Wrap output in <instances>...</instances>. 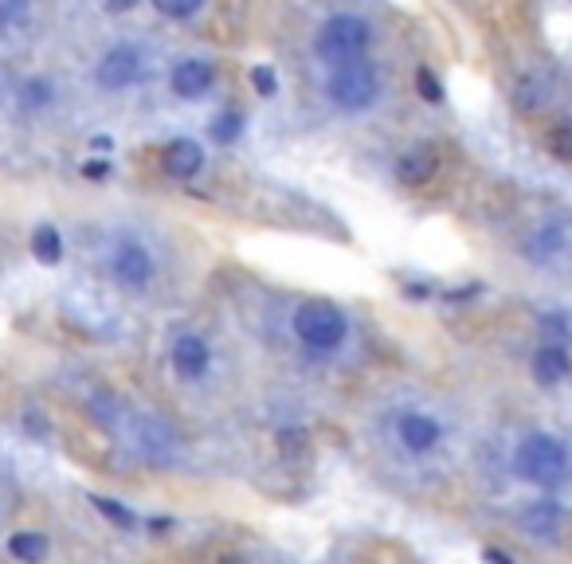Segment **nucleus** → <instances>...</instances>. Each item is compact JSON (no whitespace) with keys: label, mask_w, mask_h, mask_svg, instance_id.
I'll return each mask as SVG.
<instances>
[{"label":"nucleus","mask_w":572,"mask_h":564,"mask_svg":"<svg viewBox=\"0 0 572 564\" xmlns=\"http://www.w3.org/2000/svg\"><path fill=\"white\" fill-rule=\"evenodd\" d=\"M514 470L525 482H533L541 490H553L569 478V451L553 435H529L514 455Z\"/></svg>","instance_id":"1"},{"label":"nucleus","mask_w":572,"mask_h":564,"mask_svg":"<svg viewBox=\"0 0 572 564\" xmlns=\"http://www.w3.org/2000/svg\"><path fill=\"white\" fill-rule=\"evenodd\" d=\"M369 40H373V32L361 16H334V20L322 24L314 47L330 67H337V63H349V59H361Z\"/></svg>","instance_id":"2"},{"label":"nucleus","mask_w":572,"mask_h":564,"mask_svg":"<svg viewBox=\"0 0 572 564\" xmlns=\"http://www.w3.org/2000/svg\"><path fill=\"white\" fill-rule=\"evenodd\" d=\"M377 94H381V79H377V71L365 59H349V63H337L334 67L330 98L341 110H365V106H373Z\"/></svg>","instance_id":"3"},{"label":"nucleus","mask_w":572,"mask_h":564,"mask_svg":"<svg viewBox=\"0 0 572 564\" xmlns=\"http://www.w3.org/2000/svg\"><path fill=\"white\" fill-rule=\"evenodd\" d=\"M294 329H298L302 345H310L314 353H334L345 341V314L330 302H306L294 318Z\"/></svg>","instance_id":"4"},{"label":"nucleus","mask_w":572,"mask_h":564,"mask_svg":"<svg viewBox=\"0 0 572 564\" xmlns=\"http://www.w3.org/2000/svg\"><path fill=\"white\" fill-rule=\"evenodd\" d=\"M138 75H142V55H138V47H114V51H106V59L98 63V83H102L106 91H122V87L138 83Z\"/></svg>","instance_id":"5"},{"label":"nucleus","mask_w":572,"mask_h":564,"mask_svg":"<svg viewBox=\"0 0 572 564\" xmlns=\"http://www.w3.org/2000/svg\"><path fill=\"white\" fill-rule=\"evenodd\" d=\"M110 271H114V279L122 282V286L142 290L145 282L153 279V259H149V251H145L142 243H118L114 259H110Z\"/></svg>","instance_id":"6"},{"label":"nucleus","mask_w":572,"mask_h":564,"mask_svg":"<svg viewBox=\"0 0 572 564\" xmlns=\"http://www.w3.org/2000/svg\"><path fill=\"white\" fill-rule=\"evenodd\" d=\"M212 79H216V67L208 59H185L173 67V91L181 98H200L212 87Z\"/></svg>","instance_id":"7"},{"label":"nucleus","mask_w":572,"mask_h":564,"mask_svg":"<svg viewBox=\"0 0 572 564\" xmlns=\"http://www.w3.org/2000/svg\"><path fill=\"white\" fill-rule=\"evenodd\" d=\"M435 169H439V157H435V145H412L404 157H400V165H396V173H400V181L404 185H424L435 177Z\"/></svg>","instance_id":"8"},{"label":"nucleus","mask_w":572,"mask_h":564,"mask_svg":"<svg viewBox=\"0 0 572 564\" xmlns=\"http://www.w3.org/2000/svg\"><path fill=\"white\" fill-rule=\"evenodd\" d=\"M200 161H204V153H200V145L189 138H177L165 149V173H169V177L189 181V177L200 173Z\"/></svg>","instance_id":"9"},{"label":"nucleus","mask_w":572,"mask_h":564,"mask_svg":"<svg viewBox=\"0 0 572 564\" xmlns=\"http://www.w3.org/2000/svg\"><path fill=\"white\" fill-rule=\"evenodd\" d=\"M173 369L185 376V380L204 376V369H208V345L200 337H181L173 345Z\"/></svg>","instance_id":"10"},{"label":"nucleus","mask_w":572,"mask_h":564,"mask_svg":"<svg viewBox=\"0 0 572 564\" xmlns=\"http://www.w3.org/2000/svg\"><path fill=\"white\" fill-rule=\"evenodd\" d=\"M569 373H572V361L561 345H545V349H537V357H533V376H537L541 384H561Z\"/></svg>","instance_id":"11"},{"label":"nucleus","mask_w":572,"mask_h":564,"mask_svg":"<svg viewBox=\"0 0 572 564\" xmlns=\"http://www.w3.org/2000/svg\"><path fill=\"white\" fill-rule=\"evenodd\" d=\"M400 439H404V447L408 451H431L435 443H439V423L431 420V416H404L400 420Z\"/></svg>","instance_id":"12"},{"label":"nucleus","mask_w":572,"mask_h":564,"mask_svg":"<svg viewBox=\"0 0 572 564\" xmlns=\"http://www.w3.org/2000/svg\"><path fill=\"white\" fill-rule=\"evenodd\" d=\"M8 553L16 561H44L48 557V541H44V533H16L8 541Z\"/></svg>","instance_id":"13"},{"label":"nucleus","mask_w":572,"mask_h":564,"mask_svg":"<svg viewBox=\"0 0 572 564\" xmlns=\"http://www.w3.org/2000/svg\"><path fill=\"white\" fill-rule=\"evenodd\" d=\"M32 251H36L40 263H59L63 259V239H59V232L51 224H44V228H36V235H32Z\"/></svg>","instance_id":"14"},{"label":"nucleus","mask_w":572,"mask_h":564,"mask_svg":"<svg viewBox=\"0 0 572 564\" xmlns=\"http://www.w3.org/2000/svg\"><path fill=\"white\" fill-rule=\"evenodd\" d=\"M28 20H32V12H28V0H0V32H4V36L20 32Z\"/></svg>","instance_id":"15"},{"label":"nucleus","mask_w":572,"mask_h":564,"mask_svg":"<svg viewBox=\"0 0 572 564\" xmlns=\"http://www.w3.org/2000/svg\"><path fill=\"white\" fill-rule=\"evenodd\" d=\"M239 130H243V118H239L236 110H228V114H220V118L212 122V138L220 141V145L236 141V138H239Z\"/></svg>","instance_id":"16"},{"label":"nucleus","mask_w":572,"mask_h":564,"mask_svg":"<svg viewBox=\"0 0 572 564\" xmlns=\"http://www.w3.org/2000/svg\"><path fill=\"white\" fill-rule=\"evenodd\" d=\"M549 149H553L561 161H572V118L549 130Z\"/></svg>","instance_id":"17"},{"label":"nucleus","mask_w":572,"mask_h":564,"mask_svg":"<svg viewBox=\"0 0 572 564\" xmlns=\"http://www.w3.org/2000/svg\"><path fill=\"white\" fill-rule=\"evenodd\" d=\"M153 4H157L161 16H173V20H185V16L204 8V0H153Z\"/></svg>","instance_id":"18"},{"label":"nucleus","mask_w":572,"mask_h":564,"mask_svg":"<svg viewBox=\"0 0 572 564\" xmlns=\"http://www.w3.org/2000/svg\"><path fill=\"white\" fill-rule=\"evenodd\" d=\"M51 102V83L48 79H36L24 87V106H48Z\"/></svg>","instance_id":"19"},{"label":"nucleus","mask_w":572,"mask_h":564,"mask_svg":"<svg viewBox=\"0 0 572 564\" xmlns=\"http://www.w3.org/2000/svg\"><path fill=\"white\" fill-rule=\"evenodd\" d=\"M251 83H255V91L259 94L279 91V79H275V71H271V67H255V71H251Z\"/></svg>","instance_id":"20"},{"label":"nucleus","mask_w":572,"mask_h":564,"mask_svg":"<svg viewBox=\"0 0 572 564\" xmlns=\"http://www.w3.org/2000/svg\"><path fill=\"white\" fill-rule=\"evenodd\" d=\"M416 87H420V94H424L428 102H439V98H443V87H439V79H435L431 71H420V75H416Z\"/></svg>","instance_id":"21"},{"label":"nucleus","mask_w":572,"mask_h":564,"mask_svg":"<svg viewBox=\"0 0 572 564\" xmlns=\"http://www.w3.org/2000/svg\"><path fill=\"white\" fill-rule=\"evenodd\" d=\"M95 506H98V510H102V514H110V517H114V521H122V525H130V514H126L122 506H114L110 498H95Z\"/></svg>","instance_id":"22"},{"label":"nucleus","mask_w":572,"mask_h":564,"mask_svg":"<svg viewBox=\"0 0 572 564\" xmlns=\"http://www.w3.org/2000/svg\"><path fill=\"white\" fill-rule=\"evenodd\" d=\"M138 0H102V8L106 12H126V8H134Z\"/></svg>","instance_id":"23"},{"label":"nucleus","mask_w":572,"mask_h":564,"mask_svg":"<svg viewBox=\"0 0 572 564\" xmlns=\"http://www.w3.org/2000/svg\"><path fill=\"white\" fill-rule=\"evenodd\" d=\"M83 173H87V177H106V165H102V161H95V165H87Z\"/></svg>","instance_id":"24"}]
</instances>
